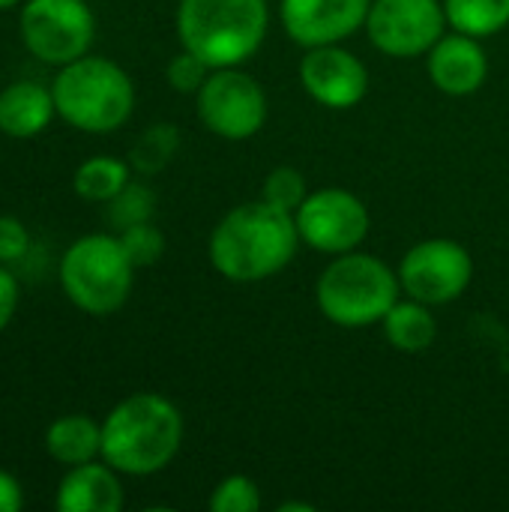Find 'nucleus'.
<instances>
[{"mask_svg":"<svg viewBox=\"0 0 509 512\" xmlns=\"http://www.w3.org/2000/svg\"><path fill=\"white\" fill-rule=\"evenodd\" d=\"M57 117L51 87L36 81H12L0 90V135L27 141L42 135Z\"/></svg>","mask_w":509,"mask_h":512,"instance_id":"nucleus-16","label":"nucleus"},{"mask_svg":"<svg viewBox=\"0 0 509 512\" xmlns=\"http://www.w3.org/2000/svg\"><path fill=\"white\" fill-rule=\"evenodd\" d=\"M300 84L318 105L348 111L363 102L369 90V69L339 42L318 45L306 48V57L300 60Z\"/></svg>","mask_w":509,"mask_h":512,"instance_id":"nucleus-12","label":"nucleus"},{"mask_svg":"<svg viewBox=\"0 0 509 512\" xmlns=\"http://www.w3.org/2000/svg\"><path fill=\"white\" fill-rule=\"evenodd\" d=\"M132 180V165L114 156H90L72 174V189L81 201L108 204Z\"/></svg>","mask_w":509,"mask_h":512,"instance_id":"nucleus-19","label":"nucleus"},{"mask_svg":"<svg viewBox=\"0 0 509 512\" xmlns=\"http://www.w3.org/2000/svg\"><path fill=\"white\" fill-rule=\"evenodd\" d=\"M177 147H180L177 126L174 123H153L135 138V144L129 150V165L144 177L159 174L174 159Z\"/></svg>","mask_w":509,"mask_h":512,"instance_id":"nucleus-21","label":"nucleus"},{"mask_svg":"<svg viewBox=\"0 0 509 512\" xmlns=\"http://www.w3.org/2000/svg\"><path fill=\"white\" fill-rule=\"evenodd\" d=\"M45 453L63 468L102 459V423L87 414L57 417L45 429Z\"/></svg>","mask_w":509,"mask_h":512,"instance_id":"nucleus-17","label":"nucleus"},{"mask_svg":"<svg viewBox=\"0 0 509 512\" xmlns=\"http://www.w3.org/2000/svg\"><path fill=\"white\" fill-rule=\"evenodd\" d=\"M18 297H21V288H18V279L15 273L0 264V333L9 327V321L15 318V309H18Z\"/></svg>","mask_w":509,"mask_h":512,"instance_id":"nucleus-28","label":"nucleus"},{"mask_svg":"<svg viewBox=\"0 0 509 512\" xmlns=\"http://www.w3.org/2000/svg\"><path fill=\"white\" fill-rule=\"evenodd\" d=\"M300 240L324 255L354 252L369 234V210L348 189H318L294 213Z\"/></svg>","mask_w":509,"mask_h":512,"instance_id":"nucleus-11","label":"nucleus"},{"mask_svg":"<svg viewBox=\"0 0 509 512\" xmlns=\"http://www.w3.org/2000/svg\"><path fill=\"white\" fill-rule=\"evenodd\" d=\"M210 510L213 512H258L261 510V489L252 477L231 474L210 492Z\"/></svg>","mask_w":509,"mask_h":512,"instance_id":"nucleus-23","label":"nucleus"},{"mask_svg":"<svg viewBox=\"0 0 509 512\" xmlns=\"http://www.w3.org/2000/svg\"><path fill=\"white\" fill-rule=\"evenodd\" d=\"M30 252V231L15 216H0V264H18Z\"/></svg>","mask_w":509,"mask_h":512,"instance_id":"nucleus-27","label":"nucleus"},{"mask_svg":"<svg viewBox=\"0 0 509 512\" xmlns=\"http://www.w3.org/2000/svg\"><path fill=\"white\" fill-rule=\"evenodd\" d=\"M24 510V489L21 483L0 468V512H21Z\"/></svg>","mask_w":509,"mask_h":512,"instance_id":"nucleus-29","label":"nucleus"},{"mask_svg":"<svg viewBox=\"0 0 509 512\" xmlns=\"http://www.w3.org/2000/svg\"><path fill=\"white\" fill-rule=\"evenodd\" d=\"M372 0H282L279 15L285 33L303 45H336L366 27Z\"/></svg>","mask_w":509,"mask_h":512,"instance_id":"nucleus-13","label":"nucleus"},{"mask_svg":"<svg viewBox=\"0 0 509 512\" xmlns=\"http://www.w3.org/2000/svg\"><path fill=\"white\" fill-rule=\"evenodd\" d=\"M267 0H180L177 36L210 69L246 63L267 36Z\"/></svg>","mask_w":509,"mask_h":512,"instance_id":"nucleus-3","label":"nucleus"},{"mask_svg":"<svg viewBox=\"0 0 509 512\" xmlns=\"http://www.w3.org/2000/svg\"><path fill=\"white\" fill-rule=\"evenodd\" d=\"M447 24L459 33L486 39L509 24V0H444Z\"/></svg>","mask_w":509,"mask_h":512,"instance_id":"nucleus-20","label":"nucleus"},{"mask_svg":"<svg viewBox=\"0 0 509 512\" xmlns=\"http://www.w3.org/2000/svg\"><path fill=\"white\" fill-rule=\"evenodd\" d=\"M183 444V414L159 393H132L102 420V462L123 477L165 471Z\"/></svg>","mask_w":509,"mask_h":512,"instance_id":"nucleus-2","label":"nucleus"},{"mask_svg":"<svg viewBox=\"0 0 509 512\" xmlns=\"http://www.w3.org/2000/svg\"><path fill=\"white\" fill-rule=\"evenodd\" d=\"M195 108L201 123L225 141H246L267 123V93L240 66L213 69L195 93Z\"/></svg>","mask_w":509,"mask_h":512,"instance_id":"nucleus-8","label":"nucleus"},{"mask_svg":"<svg viewBox=\"0 0 509 512\" xmlns=\"http://www.w3.org/2000/svg\"><path fill=\"white\" fill-rule=\"evenodd\" d=\"M129 261L138 267H150L162 258L165 252V234L153 225V222H138V225H129L123 231H117Z\"/></svg>","mask_w":509,"mask_h":512,"instance_id":"nucleus-25","label":"nucleus"},{"mask_svg":"<svg viewBox=\"0 0 509 512\" xmlns=\"http://www.w3.org/2000/svg\"><path fill=\"white\" fill-rule=\"evenodd\" d=\"M399 294V273L390 270L381 258L357 249L333 255L315 285V303L321 315L345 330L381 324Z\"/></svg>","mask_w":509,"mask_h":512,"instance_id":"nucleus-5","label":"nucleus"},{"mask_svg":"<svg viewBox=\"0 0 509 512\" xmlns=\"http://www.w3.org/2000/svg\"><path fill=\"white\" fill-rule=\"evenodd\" d=\"M60 285L75 309L111 315L123 309L132 294L135 264L117 234H84L63 252Z\"/></svg>","mask_w":509,"mask_h":512,"instance_id":"nucleus-6","label":"nucleus"},{"mask_svg":"<svg viewBox=\"0 0 509 512\" xmlns=\"http://www.w3.org/2000/svg\"><path fill=\"white\" fill-rule=\"evenodd\" d=\"M291 510L312 512V510H315V507H312V504H297V501H291V504H282V507H279V512H291Z\"/></svg>","mask_w":509,"mask_h":512,"instance_id":"nucleus-30","label":"nucleus"},{"mask_svg":"<svg viewBox=\"0 0 509 512\" xmlns=\"http://www.w3.org/2000/svg\"><path fill=\"white\" fill-rule=\"evenodd\" d=\"M300 231L294 213L249 201L228 210L210 234V264L228 282L252 285L282 273L297 255Z\"/></svg>","mask_w":509,"mask_h":512,"instance_id":"nucleus-1","label":"nucleus"},{"mask_svg":"<svg viewBox=\"0 0 509 512\" xmlns=\"http://www.w3.org/2000/svg\"><path fill=\"white\" fill-rule=\"evenodd\" d=\"M213 69L201 60V57H195L192 51H180L177 57H171V63H168V69H165V75H168V84L177 90V93H198L201 87H204V81H207V75H210Z\"/></svg>","mask_w":509,"mask_h":512,"instance_id":"nucleus-26","label":"nucleus"},{"mask_svg":"<svg viewBox=\"0 0 509 512\" xmlns=\"http://www.w3.org/2000/svg\"><path fill=\"white\" fill-rule=\"evenodd\" d=\"M57 117L72 129L108 135L135 111V84L123 66L108 57L84 54L57 69L51 81Z\"/></svg>","mask_w":509,"mask_h":512,"instance_id":"nucleus-4","label":"nucleus"},{"mask_svg":"<svg viewBox=\"0 0 509 512\" xmlns=\"http://www.w3.org/2000/svg\"><path fill=\"white\" fill-rule=\"evenodd\" d=\"M18 3H21V0H0V12H3V9H12V6H18Z\"/></svg>","mask_w":509,"mask_h":512,"instance_id":"nucleus-31","label":"nucleus"},{"mask_svg":"<svg viewBox=\"0 0 509 512\" xmlns=\"http://www.w3.org/2000/svg\"><path fill=\"white\" fill-rule=\"evenodd\" d=\"M156 213V192L147 183L129 180L111 201H108V222L123 231L138 222H153Z\"/></svg>","mask_w":509,"mask_h":512,"instance_id":"nucleus-22","label":"nucleus"},{"mask_svg":"<svg viewBox=\"0 0 509 512\" xmlns=\"http://www.w3.org/2000/svg\"><path fill=\"white\" fill-rule=\"evenodd\" d=\"M120 471L108 462H84L66 468L54 492V507L60 512H117L123 510Z\"/></svg>","mask_w":509,"mask_h":512,"instance_id":"nucleus-15","label":"nucleus"},{"mask_svg":"<svg viewBox=\"0 0 509 512\" xmlns=\"http://www.w3.org/2000/svg\"><path fill=\"white\" fill-rule=\"evenodd\" d=\"M306 195H309L306 177H303L297 168H288V165L273 168V171L267 174L264 192H261V198H264L267 204H273V207H279V210H285V213H297V207L306 201Z\"/></svg>","mask_w":509,"mask_h":512,"instance_id":"nucleus-24","label":"nucleus"},{"mask_svg":"<svg viewBox=\"0 0 509 512\" xmlns=\"http://www.w3.org/2000/svg\"><path fill=\"white\" fill-rule=\"evenodd\" d=\"M441 0H372L366 33L387 57H420L444 36Z\"/></svg>","mask_w":509,"mask_h":512,"instance_id":"nucleus-10","label":"nucleus"},{"mask_svg":"<svg viewBox=\"0 0 509 512\" xmlns=\"http://www.w3.org/2000/svg\"><path fill=\"white\" fill-rule=\"evenodd\" d=\"M402 291L426 306H447L459 300L474 279L471 252L447 237H432L411 246L399 264Z\"/></svg>","mask_w":509,"mask_h":512,"instance_id":"nucleus-9","label":"nucleus"},{"mask_svg":"<svg viewBox=\"0 0 509 512\" xmlns=\"http://www.w3.org/2000/svg\"><path fill=\"white\" fill-rule=\"evenodd\" d=\"M426 69L432 84L447 96H471L486 84L489 57L477 36L444 33L426 54Z\"/></svg>","mask_w":509,"mask_h":512,"instance_id":"nucleus-14","label":"nucleus"},{"mask_svg":"<svg viewBox=\"0 0 509 512\" xmlns=\"http://www.w3.org/2000/svg\"><path fill=\"white\" fill-rule=\"evenodd\" d=\"M18 30L36 60L60 69L90 51L96 18L87 0H27L18 15Z\"/></svg>","mask_w":509,"mask_h":512,"instance_id":"nucleus-7","label":"nucleus"},{"mask_svg":"<svg viewBox=\"0 0 509 512\" xmlns=\"http://www.w3.org/2000/svg\"><path fill=\"white\" fill-rule=\"evenodd\" d=\"M381 324H384L387 342L402 354H423V351H429V345L438 336L432 306H426V303H420L414 297L396 300Z\"/></svg>","mask_w":509,"mask_h":512,"instance_id":"nucleus-18","label":"nucleus"}]
</instances>
